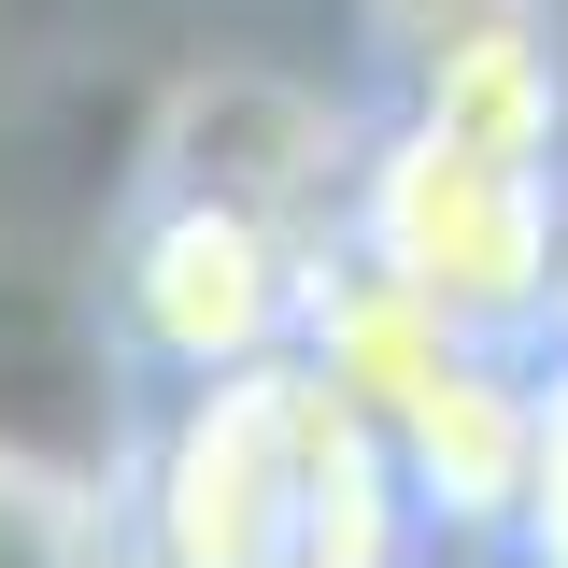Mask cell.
I'll list each match as a JSON object with an SVG mask.
<instances>
[{
	"label": "cell",
	"mask_w": 568,
	"mask_h": 568,
	"mask_svg": "<svg viewBox=\"0 0 568 568\" xmlns=\"http://www.w3.org/2000/svg\"><path fill=\"white\" fill-rule=\"evenodd\" d=\"M129 568H298V355L200 369L114 484Z\"/></svg>",
	"instance_id": "7a4b0ae2"
},
{
	"label": "cell",
	"mask_w": 568,
	"mask_h": 568,
	"mask_svg": "<svg viewBox=\"0 0 568 568\" xmlns=\"http://www.w3.org/2000/svg\"><path fill=\"white\" fill-rule=\"evenodd\" d=\"M114 555V484L0 440V568H100Z\"/></svg>",
	"instance_id": "5b68a950"
},
{
	"label": "cell",
	"mask_w": 568,
	"mask_h": 568,
	"mask_svg": "<svg viewBox=\"0 0 568 568\" xmlns=\"http://www.w3.org/2000/svg\"><path fill=\"white\" fill-rule=\"evenodd\" d=\"M313 227L227 200V185H156L129 213V256H114V327L156 384H200V369H256L298 355V298H313Z\"/></svg>",
	"instance_id": "3957f363"
},
{
	"label": "cell",
	"mask_w": 568,
	"mask_h": 568,
	"mask_svg": "<svg viewBox=\"0 0 568 568\" xmlns=\"http://www.w3.org/2000/svg\"><path fill=\"white\" fill-rule=\"evenodd\" d=\"M342 256L413 284L469 342H511V355L568 342V171H540V156H484L413 114L369 129L342 185Z\"/></svg>",
	"instance_id": "6da1fadb"
},
{
	"label": "cell",
	"mask_w": 568,
	"mask_h": 568,
	"mask_svg": "<svg viewBox=\"0 0 568 568\" xmlns=\"http://www.w3.org/2000/svg\"><path fill=\"white\" fill-rule=\"evenodd\" d=\"M540 568H568V342L540 355V484H526V526H511Z\"/></svg>",
	"instance_id": "8992f818"
},
{
	"label": "cell",
	"mask_w": 568,
	"mask_h": 568,
	"mask_svg": "<svg viewBox=\"0 0 568 568\" xmlns=\"http://www.w3.org/2000/svg\"><path fill=\"white\" fill-rule=\"evenodd\" d=\"M100 568H129V555H100Z\"/></svg>",
	"instance_id": "ba28073f"
},
{
	"label": "cell",
	"mask_w": 568,
	"mask_h": 568,
	"mask_svg": "<svg viewBox=\"0 0 568 568\" xmlns=\"http://www.w3.org/2000/svg\"><path fill=\"white\" fill-rule=\"evenodd\" d=\"M413 129L440 142H484V156H540L568 171V58H555V14L540 0H484V14H440L413 43Z\"/></svg>",
	"instance_id": "277c9868"
},
{
	"label": "cell",
	"mask_w": 568,
	"mask_h": 568,
	"mask_svg": "<svg viewBox=\"0 0 568 568\" xmlns=\"http://www.w3.org/2000/svg\"><path fill=\"white\" fill-rule=\"evenodd\" d=\"M369 14H384V43L413 58V43H426V29H440V14H484V0H369Z\"/></svg>",
	"instance_id": "52a82bcc"
}]
</instances>
